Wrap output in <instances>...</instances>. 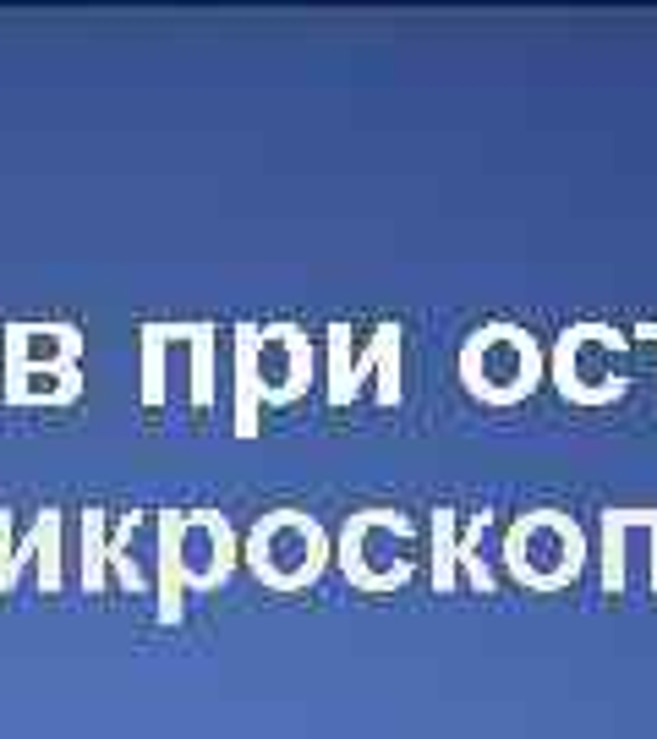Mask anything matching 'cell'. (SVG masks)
<instances>
[{
    "label": "cell",
    "mask_w": 657,
    "mask_h": 739,
    "mask_svg": "<svg viewBox=\"0 0 657 739\" xmlns=\"http://www.w3.org/2000/svg\"><path fill=\"white\" fill-rule=\"evenodd\" d=\"M439 553H450V521L439 515ZM439 587H450V559H439Z\"/></svg>",
    "instance_id": "obj_2"
},
{
    "label": "cell",
    "mask_w": 657,
    "mask_h": 739,
    "mask_svg": "<svg viewBox=\"0 0 657 739\" xmlns=\"http://www.w3.org/2000/svg\"><path fill=\"white\" fill-rule=\"evenodd\" d=\"M242 433H253V405H258V384H253V335H242Z\"/></svg>",
    "instance_id": "obj_1"
}]
</instances>
